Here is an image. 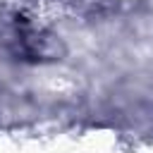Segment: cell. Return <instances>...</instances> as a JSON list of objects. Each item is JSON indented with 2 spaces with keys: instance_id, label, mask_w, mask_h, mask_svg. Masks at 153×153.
I'll list each match as a JSON object with an SVG mask.
<instances>
[{
  "instance_id": "cell-1",
  "label": "cell",
  "mask_w": 153,
  "mask_h": 153,
  "mask_svg": "<svg viewBox=\"0 0 153 153\" xmlns=\"http://www.w3.org/2000/svg\"><path fill=\"white\" fill-rule=\"evenodd\" d=\"M2 41L14 57L26 60V62H43V60H53L57 55V41L50 33L29 24L26 19L10 22Z\"/></svg>"
}]
</instances>
